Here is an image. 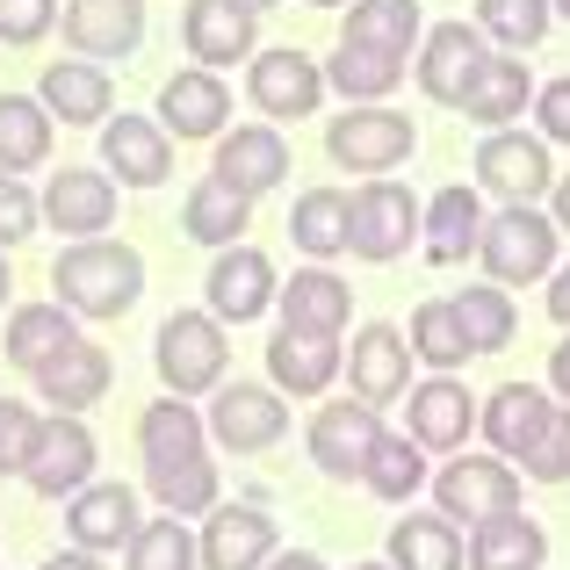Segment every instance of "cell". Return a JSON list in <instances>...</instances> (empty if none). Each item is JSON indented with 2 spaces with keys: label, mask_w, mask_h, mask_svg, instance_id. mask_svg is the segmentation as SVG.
Returning <instances> with one entry per match:
<instances>
[{
  "label": "cell",
  "mask_w": 570,
  "mask_h": 570,
  "mask_svg": "<svg viewBox=\"0 0 570 570\" xmlns=\"http://www.w3.org/2000/svg\"><path fill=\"white\" fill-rule=\"evenodd\" d=\"M51 289L72 318H124L145 296V261L124 238H66L51 261Z\"/></svg>",
  "instance_id": "6da1fadb"
},
{
  "label": "cell",
  "mask_w": 570,
  "mask_h": 570,
  "mask_svg": "<svg viewBox=\"0 0 570 570\" xmlns=\"http://www.w3.org/2000/svg\"><path fill=\"white\" fill-rule=\"evenodd\" d=\"M557 217H542L534 203H499L476 232V261H484V282L499 289H528L557 267Z\"/></svg>",
  "instance_id": "7a4b0ae2"
},
{
  "label": "cell",
  "mask_w": 570,
  "mask_h": 570,
  "mask_svg": "<svg viewBox=\"0 0 570 570\" xmlns=\"http://www.w3.org/2000/svg\"><path fill=\"white\" fill-rule=\"evenodd\" d=\"M153 368L167 383V397H209L232 368V347H224V325L209 311H174L153 340Z\"/></svg>",
  "instance_id": "3957f363"
},
{
  "label": "cell",
  "mask_w": 570,
  "mask_h": 570,
  "mask_svg": "<svg viewBox=\"0 0 570 570\" xmlns=\"http://www.w3.org/2000/svg\"><path fill=\"white\" fill-rule=\"evenodd\" d=\"M325 153L347 174H397L404 159L419 153V130H412V116H397L390 101H347V116L325 124Z\"/></svg>",
  "instance_id": "277c9868"
},
{
  "label": "cell",
  "mask_w": 570,
  "mask_h": 570,
  "mask_svg": "<svg viewBox=\"0 0 570 570\" xmlns=\"http://www.w3.org/2000/svg\"><path fill=\"white\" fill-rule=\"evenodd\" d=\"M419 238V203L404 181H390V174H368L362 188L347 195V253L354 261H397V253H412Z\"/></svg>",
  "instance_id": "5b68a950"
},
{
  "label": "cell",
  "mask_w": 570,
  "mask_h": 570,
  "mask_svg": "<svg viewBox=\"0 0 570 570\" xmlns=\"http://www.w3.org/2000/svg\"><path fill=\"white\" fill-rule=\"evenodd\" d=\"M95 433L80 426V412H51L37 419V433H29V462H22V484L37 491V499H72L80 484H95Z\"/></svg>",
  "instance_id": "8992f818"
},
{
  "label": "cell",
  "mask_w": 570,
  "mask_h": 570,
  "mask_svg": "<svg viewBox=\"0 0 570 570\" xmlns=\"http://www.w3.org/2000/svg\"><path fill=\"white\" fill-rule=\"evenodd\" d=\"M520 505V470L505 455H462L441 462L433 470V513H448L462 528V520H491V513H513Z\"/></svg>",
  "instance_id": "52a82bcc"
},
{
  "label": "cell",
  "mask_w": 570,
  "mask_h": 570,
  "mask_svg": "<svg viewBox=\"0 0 570 570\" xmlns=\"http://www.w3.org/2000/svg\"><path fill=\"white\" fill-rule=\"evenodd\" d=\"M209 441L232 448V455H261L289 433V404H282L275 383H217V404H209Z\"/></svg>",
  "instance_id": "ba28073f"
},
{
  "label": "cell",
  "mask_w": 570,
  "mask_h": 570,
  "mask_svg": "<svg viewBox=\"0 0 570 570\" xmlns=\"http://www.w3.org/2000/svg\"><path fill=\"white\" fill-rule=\"evenodd\" d=\"M246 95H253V109H261L267 124H296V116H318L325 72H318V58L296 51V43H282V51H253Z\"/></svg>",
  "instance_id": "9c48e42d"
},
{
  "label": "cell",
  "mask_w": 570,
  "mask_h": 570,
  "mask_svg": "<svg viewBox=\"0 0 570 570\" xmlns=\"http://www.w3.org/2000/svg\"><path fill=\"white\" fill-rule=\"evenodd\" d=\"M282 549L275 520H267V505L238 499V505H209L203 513V534H195V563L203 570H261L267 557Z\"/></svg>",
  "instance_id": "30bf717a"
},
{
  "label": "cell",
  "mask_w": 570,
  "mask_h": 570,
  "mask_svg": "<svg viewBox=\"0 0 570 570\" xmlns=\"http://www.w3.org/2000/svg\"><path fill=\"white\" fill-rule=\"evenodd\" d=\"M476 188H491L499 203H542L557 188V167H549V145L528 138V130H491L476 145Z\"/></svg>",
  "instance_id": "8fae6325"
},
{
  "label": "cell",
  "mask_w": 570,
  "mask_h": 570,
  "mask_svg": "<svg viewBox=\"0 0 570 570\" xmlns=\"http://www.w3.org/2000/svg\"><path fill=\"white\" fill-rule=\"evenodd\" d=\"M275 261H267L261 246H217V261H209V282H203V296H209V318L217 325H253L267 304H275Z\"/></svg>",
  "instance_id": "7c38bea8"
},
{
  "label": "cell",
  "mask_w": 570,
  "mask_h": 570,
  "mask_svg": "<svg viewBox=\"0 0 570 570\" xmlns=\"http://www.w3.org/2000/svg\"><path fill=\"white\" fill-rule=\"evenodd\" d=\"M376 433H383V412L376 404H354V397H340V404H318V419H311V462H318L333 484H354L362 476V462H368V448H376Z\"/></svg>",
  "instance_id": "4fadbf2b"
},
{
  "label": "cell",
  "mask_w": 570,
  "mask_h": 570,
  "mask_svg": "<svg viewBox=\"0 0 570 570\" xmlns=\"http://www.w3.org/2000/svg\"><path fill=\"white\" fill-rule=\"evenodd\" d=\"M340 376H347L354 404H397L412 390V347H404L397 325H362L354 333V354H340Z\"/></svg>",
  "instance_id": "5bb4252c"
},
{
  "label": "cell",
  "mask_w": 570,
  "mask_h": 570,
  "mask_svg": "<svg viewBox=\"0 0 570 570\" xmlns=\"http://www.w3.org/2000/svg\"><path fill=\"white\" fill-rule=\"evenodd\" d=\"M101 167L124 188H159L174 174V138L159 130V116H109L101 124Z\"/></svg>",
  "instance_id": "9a60e30c"
},
{
  "label": "cell",
  "mask_w": 570,
  "mask_h": 570,
  "mask_svg": "<svg viewBox=\"0 0 570 570\" xmlns=\"http://www.w3.org/2000/svg\"><path fill=\"white\" fill-rule=\"evenodd\" d=\"M37 217L51 224V232H66V238H101L116 224V181L95 174V167H66V174L43 181Z\"/></svg>",
  "instance_id": "2e32d148"
},
{
  "label": "cell",
  "mask_w": 570,
  "mask_h": 570,
  "mask_svg": "<svg viewBox=\"0 0 570 570\" xmlns=\"http://www.w3.org/2000/svg\"><path fill=\"white\" fill-rule=\"evenodd\" d=\"M153 116H159V130L181 138V145L224 138V124H232V87H224L209 66H188V72H174V80L159 87V109Z\"/></svg>",
  "instance_id": "e0dca14e"
},
{
  "label": "cell",
  "mask_w": 570,
  "mask_h": 570,
  "mask_svg": "<svg viewBox=\"0 0 570 570\" xmlns=\"http://www.w3.org/2000/svg\"><path fill=\"white\" fill-rule=\"evenodd\" d=\"M470 426H476V397L462 390L455 376H426L412 383V404H404V433H412L426 455H455L470 448Z\"/></svg>",
  "instance_id": "ac0fdd59"
},
{
  "label": "cell",
  "mask_w": 570,
  "mask_h": 570,
  "mask_svg": "<svg viewBox=\"0 0 570 570\" xmlns=\"http://www.w3.org/2000/svg\"><path fill=\"white\" fill-rule=\"evenodd\" d=\"M138 491L130 484H80L66 499V542L72 549H95V557H109V549H124L130 534H138Z\"/></svg>",
  "instance_id": "d6986e66"
},
{
  "label": "cell",
  "mask_w": 570,
  "mask_h": 570,
  "mask_svg": "<svg viewBox=\"0 0 570 570\" xmlns=\"http://www.w3.org/2000/svg\"><path fill=\"white\" fill-rule=\"evenodd\" d=\"M217 181H232L238 195H267L289 181V138H282V124H238L217 138Z\"/></svg>",
  "instance_id": "ffe728a7"
},
{
  "label": "cell",
  "mask_w": 570,
  "mask_h": 570,
  "mask_svg": "<svg viewBox=\"0 0 570 570\" xmlns=\"http://www.w3.org/2000/svg\"><path fill=\"white\" fill-rule=\"evenodd\" d=\"M29 383H37V397L58 404V412H87V404L109 397L116 362H109V347H95V340H66L51 362L29 368Z\"/></svg>",
  "instance_id": "44dd1931"
},
{
  "label": "cell",
  "mask_w": 570,
  "mask_h": 570,
  "mask_svg": "<svg viewBox=\"0 0 570 570\" xmlns=\"http://www.w3.org/2000/svg\"><path fill=\"white\" fill-rule=\"evenodd\" d=\"M37 101L51 109V124H109L116 116V80L109 66H95V58H51L37 80Z\"/></svg>",
  "instance_id": "7402d4cb"
},
{
  "label": "cell",
  "mask_w": 570,
  "mask_h": 570,
  "mask_svg": "<svg viewBox=\"0 0 570 570\" xmlns=\"http://www.w3.org/2000/svg\"><path fill=\"white\" fill-rule=\"evenodd\" d=\"M484 29L476 22H441V29H426V43H419V95L426 101H441V109H455L462 101V87H470V72L484 66Z\"/></svg>",
  "instance_id": "603a6c76"
},
{
  "label": "cell",
  "mask_w": 570,
  "mask_h": 570,
  "mask_svg": "<svg viewBox=\"0 0 570 570\" xmlns=\"http://www.w3.org/2000/svg\"><path fill=\"white\" fill-rule=\"evenodd\" d=\"M542 563H549V534L520 505L470 520V534H462V570H542Z\"/></svg>",
  "instance_id": "cb8c5ba5"
},
{
  "label": "cell",
  "mask_w": 570,
  "mask_h": 570,
  "mask_svg": "<svg viewBox=\"0 0 570 570\" xmlns=\"http://www.w3.org/2000/svg\"><path fill=\"white\" fill-rule=\"evenodd\" d=\"M66 43L95 66L130 58L145 43V0H66Z\"/></svg>",
  "instance_id": "d4e9b609"
},
{
  "label": "cell",
  "mask_w": 570,
  "mask_h": 570,
  "mask_svg": "<svg viewBox=\"0 0 570 570\" xmlns=\"http://www.w3.org/2000/svg\"><path fill=\"white\" fill-rule=\"evenodd\" d=\"M340 354H347L340 340L282 325V333L267 340V376H275L282 397H325V390L340 383Z\"/></svg>",
  "instance_id": "484cf974"
},
{
  "label": "cell",
  "mask_w": 570,
  "mask_h": 570,
  "mask_svg": "<svg viewBox=\"0 0 570 570\" xmlns=\"http://www.w3.org/2000/svg\"><path fill=\"white\" fill-rule=\"evenodd\" d=\"M275 311H282V325H296V333L340 340L347 318H354V289L333 275V267H296V275L275 289Z\"/></svg>",
  "instance_id": "4316f807"
},
{
  "label": "cell",
  "mask_w": 570,
  "mask_h": 570,
  "mask_svg": "<svg viewBox=\"0 0 570 570\" xmlns=\"http://www.w3.org/2000/svg\"><path fill=\"white\" fill-rule=\"evenodd\" d=\"M181 43H188L195 66H209V72L238 66V58H253V8H238V0H188Z\"/></svg>",
  "instance_id": "83f0119b"
},
{
  "label": "cell",
  "mask_w": 570,
  "mask_h": 570,
  "mask_svg": "<svg viewBox=\"0 0 570 570\" xmlns=\"http://www.w3.org/2000/svg\"><path fill=\"white\" fill-rule=\"evenodd\" d=\"M476 232H484V195L476 188H441L433 203H419V246H426L433 267H462L476 253Z\"/></svg>",
  "instance_id": "f1b7e54d"
},
{
  "label": "cell",
  "mask_w": 570,
  "mask_h": 570,
  "mask_svg": "<svg viewBox=\"0 0 570 570\" xmlns=\"http://www.w3.org/2000/svg\"><path fill=\"white\" fill-rule=\"evenodd\" d=\"M549 412L557 404L542 397L534 383H499L484 404H476V426H484V441H491V455H505V462H520L534 448V433L549 426Z\"/></svg>",
  "instance_id": "f546056e"
},
{
  "label": "cell",
  "mask_w": 570,
  "mask_h": 570,
  "mask_svg": "<svg viewBox=\"0 0 570 570\" xmlns=\"http://www.w3.org/2000/svg\"><path fill=\"white\" fill-rule=\"evenodd\" d=\"M528 101H534L528 66H520V58H491L484 51V66L470 72V87H462L455 109L470 116V124H484V130H505L513 116H528Z\"/></svg>",
  "instance_id": "4dcf8cb0"
},
{
  "label": "cell",
  "mask_w": 570,
  "mask_h": 570,
  "mask_svg": "<svg viewBox=\"0 0 570 570\" xmlns=\"http://www.w3.org/2000/svg\"><path fill=\"white\" fill-rule=\"evenodd\" d=\"M203 448H209V426H203V412H195L188 397H159V404H145V412H138V455H145V470L188 462V455H203Z\"/></svg>",
  "instance_id": "1f68e13d"
},
{
  "label": "cell",
  "mask_w": 570,
  "mask_h": 570,
  "mask_svg": "<svg viewBox=\"0 0 570 570\" xmlns=\"http://www.w3.org/2000/svg\"><path fill=\"white\" fill-rule=\"evenodd\" d=\"M419 0H347L340 14V43H362V51H390V58H412L419 43Z\"/></svg>",
  "instance_id": "d6a6232c"
},
{
  "label": "cell",
  "mask_w": 570,
  "mask_h": 570,
  "mask_svg": "<svg viewBox=\"0 0 570 570\" xmlns=\"http://www.w3.org/2000/svg\"><path fill=\"white\" fill-rule=\"evenodd\" d=\"M253 224V195H238L232 181H217V174H203V181L188 188L181 203V232L195 246H238V232Z\"/></svg>",
  "instance_id": "836d02e7"
},
{
  "label": "cell",
  "mask_w": 570,
  "mask_h": 570,
  "mask_svg": "<svg viewBox=\"0 0 570 570\" xmlns=\"http://www.w3.org/2000/svg\"><path fill=\"white\" fill-rule=\"evenodd\" d=\"M390 570H462V528L448 513H412L390 528Z\"/></svg>",
  "instance_id": "e575fe53"
},
{
  "label": "cell",
  "mask_w": 570,
  "mask_h": 570,
  "mask_svg": "<svg viewBox=\"0 0 570 570\" xmlns=\"http://www.w3.org/2000/svg\"><path fill=\"white\" fill-rule=\"evenodd\" d=\"M66 340H80V325H72V311L66 304H22V311H8V340H0V354H8V368H37V362H51Z\"/></svg>",
  "instance_id": "d590c367"
},
{
  "label": "cell",
  "mask_w": 570,
  "mask_h": 570,
  "mask_svg": "<svg viewBox=\"0 0 570 570\" xmlns=\"http://www.w3.org/2000/svg\"><path fill=\"white\" fill-rule=\"evenodd\" d=\"M318 72H325V95H347V101H390L404 87V58L362 51V43H340Z\"/></svg>",
  "instance_id": "8d00e7d4"
},
{
  "label": "cell",
  "mask_w": 570,
  "mask_h": 570,
  "mask_svg": "<svg viewBox=\"0 0 570 570\" xmlns=\"http://www.w3.org/2000/svg\"><path fill=\"white\" fill-rule=\"evenodd\" d=\"M51 109L37 95H0V174H29L51 159Z\"/></svg>",
  "instance_id": "74e56055"
},
{
  "label": "cell",
  "mask_w": 570,
  "mask_h": 570,
  "mask_svg": "<svg viewBox=\"0 0 570 570\" xmlns=\"http://www.w3.org/2000/svg\"><path fill=\"white\" fill-rule=\"evenodd\" d=\"M145 484H153L159 513H174V520H203L209 505L224 499V476H217V462H209V448L188 455V462H167V470H145Z\"/></svg>",
  "instance_id": "f35d334b"
},
{
  "label": "cell",
  "mask_w": 570,
  "mask_h": 570,
  "mask_svg": "<svg viewBox=\"0 0 570 570\" xmlns=\"http://www.w3.org/2000/svg\"><path fill=\"white\" fill-rule=\"evenodd\" d=\"M362 484L376 491L383 505L419 499V484H426V448H419L412 433H376V448H368V462H362Z\"/></svg>",
  "instance_id": "ab89813d"
},
{
  "label": "cell",
  "mask_w": 570,
  "mask_h": 570,
  "mask_svg": "<svg viewBox=\"0 0 570 570\" xmlns=\"http://www.w3.org/2000/svg\"><path fill=\"white\" fill-rule=\"evenodd\" d=\"M289 238H296V253H311V261L347 253V188H304L296 195Z\"/></svg>",
  "instance_id": "60d3db41"
},
{
  "label": "cell",
  "mask_w": 570,
  "mask_h": 570,
  "mask_svg": "<svg viewBox=\"0 0 570 570\" xmlns=\"http://www.w3.org/2000/svg\"><path fill=\"white\" fill-rule=\"evenodd\" d=\"M448 304H455V325H462V340H470V354H499V347H513L520 311H513V296H505L499 282H470V289L448 296Z\"/></svg>",
  "instance_id": "b9f144b4"
},
{
  "label": "cell",
  "mask_w": 570,
  "mask_h": 570,
  "mask_svg": "<svg viewBox=\"0 0 570 570\" xmlns=\"http://www.w3.org/2000/svg\"><path fill=\"white\" fill-rule=\"evenodd\" d=\"M404 347H412V362H426L433 376H455V368L470 362V340H462L455 304H448V296H433V304L412 311V333H404Z\"/></svg>",
  "instance_id": "7bdbcfd3"
},
{
  "label": "cell",
  "mask_w": 570,
  "mask_h": 570,
  "mask_svg": "<svg viewBox=\"0 0 570 570\" xmlns=\"http://www.w3.org/2000/svg\"><path fill=\"white\" fill-rule=\"evenodd\" d=\"M124 570H203V563H195L188 520H174V513L138 520V534L124 542Z\"/></svg>",
  "instance_id": "ee69618b"
},
{
  "label": "cell",
  "mask_w": 570,
  "mask_h": 570,
  "mask_svg": "<svg viewBox=\"0 0 570 570\" xmlns=\"http://www.w3.org/2000/svg\"><path fill=\"white\" fill-rule=\"evenodd\" d=\"M549 0H476V29L484 43H505V51H528V43L549 37Z\"/></svg>",
  "instance_id": "f6af8a7d"
},
{
  "label": "cell",
  "mask_w": 570,
  "mask_h": 570,
  "mask_svg": "<svg viewBox=\"0 0 570 570\" xmlns=\"http://www.w3.org/2000/svg\"><path fill=\"white\" fill-rule=\"evenodd\" d=\"M520 462H528L534 484H570V404H557V412H549V426L534 433V448H528Z\"/></svg>",
  "instance_id": "bcb514c9"
},
{
  "label": "cell",
  "mask_w": 570,
  "mask_h": 570,
  "mask_svg": "<svg viewBox=\"0 0 570 570\" xmlns=\"http://www.w3.org/2000/svg\"><path fill=\"white\" fill-rule=\"evenodd\" d=\"M58 29V0H0V43H43Z\"/></svg>",
  "instance_id": "7dc6e473"
},
{
  "label": "cell",
  "mask_w": 570,
  "mask_h": 570,
  "mask_svg": "<svg viewBox=\"0 0 570 570\" xmlns=\"http://www.w3.org/2000/svg\"><path fill=\"white\" fill-rule=\"evenodd\" d=\"M37 224H43V217H37V195L22 188V174H0V253L22 246Z\"/></svg>",
  "instance_id": "c3c4849f"
},
{
  "label": "cell",
  "mask_w": 570,
  "mask_h": 570,
  "mask_svg": "<svg viewBox=\"0 0 570 570\" xmlns=\"http://www.w3.org/2000/svg\"><path fill=\"white\" fill-rule=\"evenodd\" d=\"M29 433H37V412H29V404H14V397H0V476H22Z\"/></svg>",
  "instance_id": "681fc988"
},
{
  "label": "cell",
  "mask_w": 570,
  "mask_h": 570,
  "mask_svg": "<svg viewBox=\"0 0 570 570\" xmlns=\"http://www.w3.org/2000/svg\"><path fill=\"white\" fill-rule=\"evenodd\" d=\"M534 138L542 145H570V72L549 87H534Z\"/></svg>",
  "instance_id": "f907efd6"
},
{
  "label": "cell",
  "mask_w": 570,
  "mask_h": 570,
  "mask_svg": "<svg viewBox=\"0 0 570 570\" xmlns=\"http://www.w3.org/2000/svg\"><path fill=\"white\" fill-rule=\"evenodd\" d=\"M549 318H557L563 325V333H570V267H549Z\"/></svg>",
  "instance_id": "816d5d0a"
},
{
  "label": "cell",
  "mask_w": 570,
  "mask_h": 570,
  "mask_svg": "<svg viewBox=\"0 0 570 570\" xmlns=\"http://www.w3.org/2000/svg\"><path fill=\"white\" fill-rule=\"evenodd\" d=\"M43 570H109V563L95 549H58V557H43Z\"/></svg>",
  "instance_id": "f5cc1de1"
},
{
  "label": "cell",
  "mask_w": 570,
  "mask_h": 570,
  "mask_svg": "<svg viewBox=\"0 0 570 570\" xmlns=\"http://www.w3.org/2000/svg\"><path fill=\"white\" fill-rule=\"evenodd\" d=\"M261 570H325V557H311V549H275Z\"/></svg>",
  "instance_id": "db71d44e"
},
{
  "label": "cell",
  "mask_w": 570,
  "mask_h": 570,
  "mask_svg": "<svg viewBox=\"0 0 570 570\" xmlns=\"http://www.w3.org/2000/svg\"><path fill=\"white\" fill-rule=\"evenodd\" d=\"M549 390H557V397L570 404V333H563V347L549 354Z\"/></svg>",
  "instance_id": "11a10c76"
},
{
  "label": "cell",
  "mask_w": 570,
  "mask_h": 570,
  "mask_svg": "<svg viewBox=\"0 0 570 570\" xmlns=\"http://www.w3.org/2000/svg\"><path fill=\"white\" fill-rule=\"evenodd\" d=\"M549 203H557V209H549V217H557V232H570V174H557V188H549Z\"/></svg>",
  "instance_id": "9f6ffc18"
},
{
  "label": "cell",
  "mask_w": 570,
  "mask_h": 570,
  "mask_svg": "<svg viewBox=\"0 0 570 570\" xmlns=\"http://www.w3.org/2000/svg\"><path fill=\"white\" fill-rule=\"evenodd\" d=\"M8 289H14V275H8V253H0V311H8Z\"/></svg>",
  "instance_id": "6f0895ef"
},
{
  "label": "cell",
  "mask_w": 570,
  "mask_h": 570,
  "mask_svg": "<svg viewBox=\"0 0 570 570\" xmlns=\"http://www.w3.org/2000/svg\"><path fill=\"white\" fill-rule=\"evenodd\" d=\"M549 14H563V22H570V0H549Z\"/></svg>",
  "instance_id": "680465c9"
},
{
  "label": "cell",
  "mask_w": 570,
  "mask_h": 570,
  "mask_svg": "<svg viewBox=\"0 0 570 570\" xmlns=\"http://www.w3.org/2000/svg\"><path fill=\"white\" fill-rule=\"evenodd\" d=\"M238 8H253V14H261V8H275V0H238Z\"/></svg>",
  "instance_id": "91938a15"
},
{
  "label": "cell",
  "mask_w": 570,
  "mask_h": 570,
  "mask_svg": "<svg viewBox=\"0 0 570 570\" xmlns=\"http://www.w3.org/2000/svg\"><path fill=\"white\" fill-rule=\"evenodd\" d=\"M311 8H347V0H311Z\"/></svg>",
  "instance_id": "94428289"
},
{
  "label": "cell",
  "mask_w": 570,
  "mask_h": 570,
  "mask_svg": "<svg viewBox=\"0 0 570 570\" xmlns=\"http://www.w3.org/2000/svg\"><path fill=\"white\" fill-rule=\"evenodd\" d=\"M354 570H390V563H354Z\"/></svg>",
  "instance_id": "6125c7cd"
}]
</instances>
